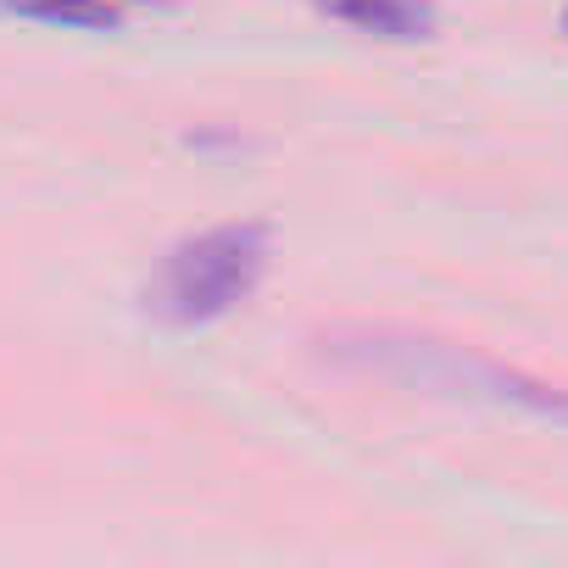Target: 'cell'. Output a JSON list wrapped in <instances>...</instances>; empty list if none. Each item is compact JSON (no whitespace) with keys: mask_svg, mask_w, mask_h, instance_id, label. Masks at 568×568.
I'll list each match as a JSON object with an SVG mask.
<instances>
[{"mask_svg":"<svg viewBox=\"0 0 568 568\" xmlns=\"http://www.w3.org/2000/svg\"><path fill=\"white\" fill-rule=\"evenodd\" d=\"M324 357L335 368L390 379L402 390L479 402V407H501V413H524V418L568 429V390H557L524 368H507L485 352L452 346V341H429V335H407V329H329Z\"/></svg>","mask_w":568,"mask_h":568,"instance_id":"obj_1","label":"cell"},{"mask_svg":"<svg viewBox=\"0 0 568 568\" xmlns=\"http://www.w3.org/2000/svg\"><path fill=\"white\" fill-rule=\"evenodd\" d=\"M318 12L357 29V34H374V40H429L435 34V7L429 0H318Z\"/></svg>","mask_w":568,"mask_h":568,"instance_id":"obj_3","label":"cell"},{"mask_svg":"<svg viewBox=\"0 0 568 568\" xmlns=\"http://www.w3.org/2000/svg\"><path fill=\"white\" fill-rule=\"evenodd\" d=\"M562 29H568V12H562Z\"/></svg>","mask_w":568,"mask_h":568,"instance_id":"obj_5","label":"cell"},{"mask_svg":"<svg viewBox=\"0 0 568 568\" xmlns=\"http://www.w3.org/2000/svg\"><path fill=\"white\" fill-rule=\"evenodd\" d=\"M129 7H173V0H0V12L57 29H118Z\"/></svg>","mask_w":568,"mask_h":568,"instance_id":"obj_4","label":"cell"},{"mask_svg":"<svg viewBox=\"0 0 568 568\" xmlns=\"http://www.w3.org/2000/svg\"><path fill=\"white\" fill-rule=\"evenodd\" d=\"M267 256H273V229L256 223V217L190 234L162 256L156 278L145 284V313L168 329L217 324L240 302L256 296V284L267 273Z\"/></svg>","mask_w":568,"mask_h":568,"instance_id":"obj_2","label":"cell"}]
</instances>
